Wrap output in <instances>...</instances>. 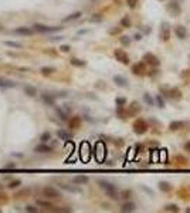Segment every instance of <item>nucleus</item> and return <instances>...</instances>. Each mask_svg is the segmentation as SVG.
Here are the masks:
<instances>
[{"mask_svg": "<svg viewBox=\"0 0 190 213\" xmlns=\"http://www.w3.org/2000/svg\"><path fill=\"white\" fill-rule=\"evenodd\" d=\"M98 185H99V188L107 193V196H109L112 200L119 199V192L116 190V186L114 185V183H111V182L107 181V179H98Z\"/></svg>", "mask_w": 190, "mask_h": 213, "instance_id": "1", "label": "nucleus"}, {"mask_svg": "<svg viewBox=\"0 0 190 213\" xmlns=\"http://www.w3.org/2000/svg\"><path fill=\"white\" fill-rule=\"evenodd\" d=\"M132 131H134L136 135H145L149 131L148 121L143 120V118H136L135 122L132 124Z\"/></svg>", "mask_w": 190, "mask_h": 213, "instance_id": "2", "label": "nucleus"}, {"mask_svg": "<svg viewBox=\"0 0 190 213\" xmlns=\"http://www.w3.org/2000/svg\"><path fill=\"white\" fill-rule=\"evenodd\" d=\"M166 10H167V13L170 14V16H173V17L182 14V6L179 2H176V0H172L170 3H167Z\"/></svg>", "mask_w": 190, "mask_h": 213, "instance_id": "3", "label": "nucleus"}, {"mask_svg": "<svg viewBox=\"0 0 190 213\" xmlns=\"http://www.w3.org/2000/svg\"><path fill=\"white\" fill-rule=\"evenodd\" d=\"M130 71H132V74L136 75V77H142V75L146 74V63L145 61H138V63H135V64H132V68H130Z\"/></svg>", "mask_w": 190, "mask_h": 213, "instance_id": "4", "label": "nucleus"}, {"mask_svg": "<svg viewBox=\"0 0 190 213\" xmlns=\"http://www.w3.org/2000/svg\"><path fill=\"white\" fill-rule=\"evenodd\" d=\"M63 26H56V27H50V26H44V24H34L33 26V31L37 33H54V31H60Z\"/></svg>", "mask_w": 190, "mask_h": 213, "instance_id": "5", "label": "nucleus"}, {"mask_svg": "<svg viewBox=\"0 0 190 213\" xmlns=\"http://www.w3.org/2000/svg\"><path fill=\"white\" fill-rule=\"evenodd\" d=\"M114 56H115V58L119 63H122L124 65H129L130 64V60H129V56L126 54L124 50H121V48H116L115 51H114Z\"/></svg>", "mask_w": 190, "mask_h": 213, "instance_id": "6", "label": "nucleus"}, {"mask_svg": "<svg viewBox=\"0 0 190 213\" xmlns=\"http://www.w3.org/2000/svg\"><path fill=\"white\" fill-rule=\"evenodd\" d=\"M163 90H165V95H167V97L172 98V100H176V101L182 100V91L177 87H172V88L165 87Z\"/></svg>", "mask_w": 190, "mask_h": 213, "instance_id": "7", "label": "nucleus"}, {"mask_svg": "<svg viewBox=\"0 0 190 213\" xmlns=\"http://www.w3.org/2000/svg\"><path fill=\"white\" fill-rule=\"evenodd\" d=\"M143 61L150 67H159L160 65V60L155 56L153 53H145L143 54Z\"/></svg>", "mask_w": 190, "mask_h": 213, "instance_id": "8", "label": "nucleus"}, {"mask_svg": "<svg viewBox=\"0 0 190 213\" xmlns=\"http://www.w3.org/2000/svg\"><path fill=\"white\" fill-rule=\"evenodd\" d=\"M95 153H97V161L99 163L104 162V159L107 156V148H105V145L102 144V142H98L95 145Z\"/></svg>", "mask_w": 190, "mask_h": 213, "instance_id": "9", "label": "nucleus"}, {"mask_svg": "<svg viewBox=\"0 0 190 213\" xmlns=\"http://www.w3.org/2000/svg\"><path fill=\"white\" fill-rule=\"evenodd\" d=\"M142 111V106L138 101H132L129 104V106L126 108V112H128V116H136L139 112Z\"/></svg>", "mask_w": 190, "mask_h": 213, "instance_id": "10", "label": "nucleus"}, {"mask_svg": "<svg viewBox=\"0 0 190 213\" xmlns=\"http://www.w3.org/2000/svg\"><path fill=\"white\" fill-rule=\"evenodd\" d=\"M43 193H44V196L48 198V199H57V198L61 196L60 192H58L56 188H53V186H46V188L43 189Z\"/></svg>", "mask_w": 190, "mask_h": 213, "instance_id": "11", "label": "nucleus"}, {"mask_svg": "<svg viewBox=\"0 0 190 213\" xmlns=\"http://www.w3.org/2000/svg\"><path fill=\"white\" fill-rule=\"evenodd\" d=\"M159 37L162 41H169L170 40V27H169V23H162V27H160V34Z\"/></svg>", "mask_w": 190, "mask_h": 213, "instance_id": "12", "label": "nucleus"}, {"mask_svg": "<svg viewBox=\"0 0 190 213\" xmlns=\"http://www.w3.org/2000/svg\"><path fill=\"white\" fill-rule=\"evenodd\" d=\"M112 81H114V84H115L116 87H121V88L128 87V80H126V77H124V75H121V74L114 75Z\"/></svg>", "mask_w": 190, "mask_h": 213, "instance_id": "13", "label": "nucleus"}, {"mask_svg": "<svg viewBox=\"0 0 190 213\" xmlns=\"http://www.w3.org/2000/svg\"><path fill=\"white\" fill-rule=\"evenodd\" d=\"M135 210H136V205L130 200H125V203H122V206H121V212L124 213H132Z\"/></svg>", "mask_w": 190, "mask_h": 213, "instance_id": "14", "label": "nucleus"}, {"mask_svg": "<svg viewBox=\"0 0 190 213\" xmlns=\"http://www.w3.org/2000/svg\"><path fill=\"white\" fill-rule=\"evenodd\" d=\"M175 36H176L179 40H185V38H187V30H186V27H183V26H176L175 27Z\"/></svg>", "mask_w": 190, "mask_h": 213, "instance_id": "15", "label": "nucleus"}, {"mask_svg": "<svg viewBox=\"0 0 190 213\" xmlns=\"http://www.w3.org/2000/svg\"><path fill=\"white\" fill-rule=\"evenodd\" d=\"M185 126H186L185 121H173V122L169 124V131H172V132H175V131H180V129H183Z\"/></svg>", "mask_w": 190, "mask_h": 213, "instance_id": "16", "label": "nucleus"}, {"mask_svg": "<svg viewBox=\"0 0 190 213\" xmlns=\"http://www.w3.org/2000/svg\"><path fill=\"white\" fill-rule=\"evenodd\" d=\"M81 158H82V161H88L89 159V144L88 142H82L81 144Z\"/></svg>", "mask_w": 190, "mask_h": 213, "instance_id": "17", "label": "nucleus"}, {"mask_svg": "<svg viewBox=\"0 0 190 213\" xmlns=\"http://www.w3.org/2000/svg\"><path fill=\"white\" fill-rule=\"evenodd\" d=\"M41 100H43V102H44L46 105H50V106L56 105V97H54L53 94H43Z\"/></svg>", "mask_w": 190, "mask_h": 213, "instance_id": "18", "label": "nucleus"}, {"mask_svg": "<svg viewBox=\"0 0 190 213\" xmlns=\"http://www.w3.org/2000/svg\"><path fill=\"white\" fill-rule=\"evenodd\" d=\"M34 151H36V152H38V153H50L51 151H53V148H51L50 145H47L46 142H43V144L37 145Z\"/></svg>", "mask_w": 190, "mask_h": 213, "instance_id": "19", "label": "nucleus"}, {"mask_svg": "<svg viewBox=\"0 0 190 213\" xmlns=\"http://www.w3.org/2000/svg\"><path fill=\"white\" fill-rule=\"evenodd\" d=\"M60 188L65 192H70V193H81L82 190L77 188V186H71V185H65V183H60Z\"/></svg>", "mask_w": 190, "mask_h": 213, "instance_id": "20", "label": "nucleus"}, {"mask_svg": "<svg viewBox=\"0 0 190 213\" xmlns=\"http://www.w3.org/2000/svg\"><path fill=\"white\" fill-rule=\"evenodd\" d=\"M57 136L60 139H63V141H70V139L72 138V134L68 132V131H65V129H58L57 131Z\"/></svg>", "mask_w": 190, "mask_h": 213, "instance_id": "21", "label": "nucleus"}, {"mask_svg": "<svg viewBox=\"0 0 190 213\" xmlns=\"http://www.w3.org/2000/svg\"><path fill=\"white\" fill-rule=\"evenodd\" d=\"M88 176L85 175H78V176H74L72 178V182H74L75 185H85V183H88Z\"/></svg>", "mask_w": 190, "mask_h": 213, "instance_id": "22", "label": "nucleus"}, {"mask_svg": "<svg viewBox=\"0 0 190 213\" xmlns=\"http://www.w3.org/2000/svg\"><path fill=\"white\" fill-rule=\"evenodd\" d=\"M16 34H20V36H31L33 33V28H28V27H17L14 30Z\"/></svg>", "mask_w": 190, "mask_h": 213, "instance_id": "23", "label": "nucleus"}, {"mask_svg": "<svg viewBox=\"0 0 190 213\" xmlns=\"http://www.w3.org/2000/svg\"><path fill=\"white\" fill-rule=\"evenodd\" d=\"M68 124H70V128L72 129H77L81 126V116H72L70 121H68Z\"/></svg>", "mask_w": 190, "mask_h": 213, "instance_id": "24", "label": "nucleus"}, {"mask_svg": "<svg viewBox=\"0 0 190 213\" xmlns=\"http://www.w3.org/2000/svg\"><path fill=\"white\" fill-rule=\"evenodd\" d=\"M158 188H159V190H162V192H165V193H167V192H170V190H172V185L169 183V182H166V181H160V182H159Z\"/></svg>", "mask_w": 190, "mask_h": 213, "instance_id": "25", "label": "nucleus"}, {"mask_svg": "<svg viewBox=\"0 0 190 213\" xmlns=\"http://www.w3.org/2000/svg\"><path fill=\"white\" fill-rule=\"evenodd\" d=\"M116 116L119 120H126L128 118V112H126L125 106H116Z\"/></svg>", "mask_w": 190, "mask_h": 213, "instance_id": "26", "label": "nucleus"}, {"mask_svg": "<svg viewBox=\"0 0 190 213\" xmlns=\"http://www.w3.org/2000/svg\"><path fill=\"white\" fill-rule=\"evenodd\" d=\"M37 205H38V206H43L44 209H48V210H54V212H56V209H57L53 203L46 202V200H37Z\"/></svg>", "mask_w": 190, "mask_h": 213, "instance_id": "27", "label": "nucleus"}, {"mask_svg": "<svg viewBox=\"0 0 190 213\" xmlns=\"http://www.w3.org/2000/svg\"><path fill=\"white\" fill-rule=\"evenodd\" d=\"M121 26H122V28H129L132 27V21H130L129 16H124L122 19H121Z\"/></svg>", "mask_w": 190, "mask_h": 213, "instance_id": "28", "label": "nucleus"}, {"mask_svg": "<svg viewBox=\"0 0 190 213\" xmlns=\"http://www.w3.org/2000/svg\"><path fill=\"white\" fill-rule=\"evenodd\" d=\"M163 210H165V212H170V213H177L180 209H179V206H177V205L169 203V205H166V206L163 208Z\"/></svg>", "mask_w": 190, "mask_h": 213, "instance_id": "29", "label": "nucleus"}, {"mask_svg": "<svg viewBox=\"0 0 190 213\" xmlns=\"http://www.w3.org/2000/svg\"><path fill=\"white\" fill-rule=\"evenodd\" d=\"M24 93L27 94L28 97H36V94H37V90L31 85H24Z\"/></svg>", "mask_w": 190, "mask_h": 213, "instance_id": "30", "label": "nucleus"}, {"mask_svg": "<svg viewBox=\"0 0 190 213\" xmlns=\"http://www.w3.org/2000/svg\"><path fill=\"white\" fill-rule=\"evenodd\" d=\"M155 105L159 106V108H165V105H166V102H165V98L159 94V95H156V98H155Z\"/></svg>", "mask_w": 190, "mask_h": 213, "instance_id": "31", "label": "nucleus"}, {"mask_svg": "<svg viewBox=\"0 0 190 213\" xmlns=\"http://www.w3.org/2000/svg\"><path fill=\"white\" fill-rule=\"evenodd\" d=\"M16 84L13 81H9V80H5V78H0V87L2 88H13Z\"/></svg>", "mask_w": 190, "mask_h": 213, "instance_id": "32", "label": "nucleus"}, {"mask_svg": "<svg viewBox=\"0 0 190 213\" xmlns=\"http://www.w3.org/2000/svg\"><path fill=\"white\" fill-rule=\"evenodd\" d=\"M70 64L74 65V67H85V65H87V63H85L84 60H79V58H71Z\"/></svg>", "mask_w": 190, "mask_h": 213, "instance_id": "33", "label": "nucleus"}, {"mask_svg": "<svg viewBox=\"0 0 190 213\" xmlns=\"http://www.w3.org/2000/svg\"><path fill=\"white\" fill-rule=\"evenodd\" d=\"M119 198H122V199H125V200H129L130 198H132V190L124 189L122 192H119Z\"/></svg>", "mask_w": 190, "mask_h": 213, "instance_id": "34", "label": "nucleus"}, {"mask_svg": "<svg viewBox=\"0 0 190 213\" xmlns=\"http://www.w3.org/2000/svg\"><path fill=\"white\" fill-rule=\"evenodd\" d=\"M143 101L146 102V105H149V106H153L155 105V98L150 95V94H143Z\"/></svg>", "mask_w": 190, "mask_h": 213, "instance_id": "35", "label": "nucleus"}, {"mask_svg": "<svg viewBox=\"0 0 190 213\" xmlns=\"http://www.w3.org/2000/svg\"><path fill=\"white\" fill-rule=\"evenodd\" d=\"M119 43L122 44V46L128 47V46H130V43H132V38H130L129 36H121V37H119Z\"/></svg>", "mask_w": 190, "mask_h": 213, "instance_id": "36", "label": "nucleus"}, {"mask_svg": "<svg viewBox=\"0 0 190 213\" xmlns=\"http://www.w3.org/2000/svg\"><path fill=\"white\" fill-rule=\"evenodd\" d=\"M81 11H75V13L70 14V16H67V17H64V21H72V20H77L81 17Z\"/></svg>", "mask_w": 190, "mask_h": 213, "instance_id": "37", "label": "nucleus"}, {"mask_svg": "<svg viewBox=\"0 0 190 213\" xmlns=\"http://www.w3.org/2000/svg\"><path fill=\"white\" fill-rule=\"evenodd\" d=\"M126 102H128V100H126L125 97H116V98H115L116 106H125Z\"/></svg>", "mask_w": 190, "mask_h": 213, "instance_id": "38", "label": "nucleus"}, {"mask_svg": "<svg viewBox=\"0 0 190 213\" xmlns=\"http://www.w3.org/2000/svg\"><path fill=\"white\" fill-rule=\"evenodd\" d=\"M138 5H139V0H126V6H128L130 10L136 9Z\"/></svg>", "mask_w": 190, "mask_h": 213, "instance_id": "39", "label": "nucleus"}, {"mask_svg": "<svg viewBox=\"0 0 190 213\" xmlns=\"http://www.w3.org/2000/svg\"><path fill=\"white\" fill-rule=\"evenodd\" d=\"M140 190H143L145 193L148 195V196H150V198H152V196H155V192H153V190L150 189L149 186H146V185H140Z\"/></svg>", "mask_w": 190, "mask_h": 213, "instance_id": "40", "label": "nucleus"}, {"mask_svg": "<svg viewBox=\"0 0 190 213\" xmlns=\"http://www.w3.org/2000/svg\"><path fill=\"white\" fill-rule=\"evenodd\" d=\"M57 114H58V116H60L63 121H67V120H68V114H67L64 110H61V108H57Z\"/></svg>", "mask_w": 190, "mask_h": 213, "instance_id": "41", "label": "nucleus"}, {"mask_svg": "<svg viewBox=\"0 0 190 213\" xmlns=\"http://www.w3.org/2000/svg\"><path fill=\"white\" fill-rule=\"evenodd\" d=\"M54 71H56V70L53 68V67H43V68H41V74L43 75H51Z\"/></svg>", "mask_w": 190, "mask_h": 213, "instance_id": "42", "label": "nucleus"}, {"mask_svg": "<svg viewBox=\"0 0 190 213\" xmlns=\"http://www.w3.org/2000/svg\"><path fill=\"white\" fill-rule=\"evenodd\" d=\"M20 185H21V182H20V179H14V181H11V182H10V183H9V185H7V186H9L10 189H16V188H19Z\"/></svg>", "mask_w": 190, "mask_h": 213, "instance_id": "43", "label": "nucleus"}, {"mask_svg": "<svg viewBox=\"0 0 190 213\" xmlns=\"http://www.w3.org/2000/svg\"><path fill=\"white\" fill-rule=\"evenodd\" d=\"M40 139H41V142H48L51 139V134L47 131V132H43L41 136H40Z\"/></svg>", "mask_w": 190, "mask_h": 213, "instance_id": "44", "label": "nucleus"}, {"mask_svg": "<svg viewBox=\"0 0 190 213\" xmlns=\"http://www.w3.org/2000/svg\"><path fill=\"white\" fill-rule=\"evenodd\" d=\"M5 44L6 46H9V47H14V48H21V44L17 43V41H10V40H7Z\"/></svg>", "mask_w": 190, "mask_h": 213, "instance_id": "45", "label": "nucleus"}, {"mask_svg": "<svg viewBox=\"0 0 190 213\" xmlns=\"http://www.w3.org/2000/svg\"><path fill=\"white\" fill-rule=\"evenodd\" d=\"M146 74H148L149 77H156V75L159 74L158 67H152V70H150V71H146Z\"/></svg>", "mask_w": 190, "mask_h": 213, "instance_id": "46", "label": "nucleus"}, {"mask_svg": "<svg viewBox=\"0 0 190 213\" xmlns=\"http://www.w3.org/2000/svg\"><path fill=\"white\" fill-rule=\"evenodd\" d=\"M91 21H95V23H99V21H102V14L97 13V14H94V16H91Z\"/></svg>", "mask_w": 190, "mask_h": 213, "instance_id": "47", "label": "nucleus"}, {"mask_svg": "<svg viewBox=\"0 0 190 213\" xmlns=\"http://www.w3.org/2000/svg\"><path fill=\"white\" fill-rule=\"evenodd\" d=\"M145 151V145L143 144H136V146H135V153L138 155V153H142Z\"/></svg>", "mask_w": 190, "mask_h": 213, "instance_id": "48", "label": "nucleus"}, {"mask_svg": "<svg viewBox=\"0 0 190 213\" xmlns=\"http://www.w3.org/2000/svg\"><path fill=\"white\" fill-rule=\"evenodd\" d=\"M26 212H30V213H36L37 212V208L36 206H33V205H28V206H26Z\"/></svg>", "mask_w": 190, "mask_h": 213, "instance_id": "49", "label": "nucleus"}, {"mask_svg": "<svg viewBox=\"0 0 190 213\" xmlns=\"http://www.w3.org/2000/svg\"><path fill=\"white\" fill-rule=\"evenodd\" d=\"M159 153H160V159H162V161H166V156H167L166 149H160V151H159Z\"/></svg>", "mask_w": 190, "mask_h": 213, "instance_id": "50", "label": "nucleus"}, {"mask_svg": "<svg viewBox=\"0 0 190 213\" xmlns=\"http://www.w3.org/2000/svg\"><path fill=\"white\" fill-rule=\"evenodd\" d=\"M142 38H143V34H142V33H136V34L134 36V40H135V41H140Z\"/></svg>", "mask_w": 190, "mask_h": 213, "instance_id": "51", "label": "nucleus"}, {"mask_svg": "<svg viewBox=\"0 0 190 213\" xmlns=\"http://www.w3.org/2000/svg\"><path fill=\"white\" fill-rule=\"evenodd\" d=\"M180 77H182V78H186V77L190 78V70H185V71L180 74Z\"/></svg>", "mask_w": 190, "mask_h": 213, "instance_id": "52", "label": "nucleus"}, {"mask_svg": "<svg viewBox=\"0 0 190 213\" xmlns=\"http://www.w3.org/2000/svg\"><path fill=\"white\" fill-rule=\"evenodd\" d=\"M60 50L63 51V53H68V51L71 50V47H70V46H67V44H64V46H61V47H60Z\"/></svg>", "mask_w": 190, "mask_h": 213, "instance_id": "53", "label": "nucleus"}, {"mask_svg": "<svg viewBox=\"0 0 190 213\" xmlns=\"http://www.w3.org/2000/svg\"><path fill=\"white\" fill-rule=\"evenodd\" d=\"M119 33H121L119 27H115V28H112V30H109V34H111V36H114V34H119Z\"/></svg>", "mask_w": 190, "mask_h": 213, "instance_id": "54", "label": "nucleus"}, {"mask_svg": "<svg viewBox=\"0 0 190 213\" xmlns=\"http://www.w3.org/2000/svg\"><path fill=\"white\" fill-rule=\"evenodd\" d=\"M114 144H115L116 146H119V148H121V146H124V141H122L121 138H118V141H116V139L114 141Z\"/></svg>", "mask_w": 190, "mask_h": 213, "instance_id": "55", "label": "nucleus"}, {"mask_svg": "<svg viewBox=\"0 0 190 213\" xmlns=\"http://www.w3.org/2000/svg\"><path fill=\"white\" fill-rule=\"evenodd\" d=\"M185 151H187V152H190V141H187L185 144Z\"/></svg>", "mask_w": 190, "mask_h": 213, "instance_id": "56", "label": "nucleus"}, {"mask_svg": "<svg viewBox=\"0 0 190 213\" xmlns=\"http://www.w3.org/2000/svg\"><path fill=\"white\" fill-rule=\"evenodd\" d=\"M60 40H63V37H60V36L58 37H53V41H60Z\"/></svg>", "mask_w": 190, "mask_h": 213, "instance_id": "57", "label": "nucleus"}, {"mask_svg": "<svg viewBox=\"0 0 190 213\" xmlns=\"http://www.w3.org/2000/svg\"><path fill=\"white\" fill-rule=\"evenodd\" d=\"M85 33H88V30H81V31H78V34H85Z\"/></svg>", "mask_w": 190, "mask_h": 213, "instance_id": "58", "label": "nucleus"}, {"mask_svg": "<svg viewBox=\"0 0 190 213\" xmlns=\"http://www.w3.org/2000/svg\"><path fill=\"white\" fill-rule=\"evenodd\" d=\"M186 213H190V208H186Z\"/></svg>", "mask_w": 190, "mask_h": 213, "instance_id": "59", "label": "nucleus"}, {"mask_svg": "<svg viewBox=\"0 0 190 213\" xmlns=\"http://www.w3.org/2000/svg\"><path fill=\"white\" fill-rule=\"evenodd\" d=\"M159 2H163V0H159Z\"/></svg>", "mask_w": 190, "mask_h": 213, "instance_id": "60", "label": "nucleus"}, {"mask_svg": "<svg viewBox=\"0 0 190 213\" xmlns=\"http://www.w3.org/2000/svg\"><path fill=\"white\" fill-rule=\"evenodd\" d=\"M0 30H2V26H0Z\"/></svg>", "mask_w": 190, "mask_h": 213, "instance_id": "61", "label": "nucleus"}]
</instances>
